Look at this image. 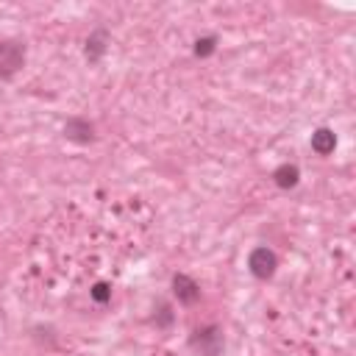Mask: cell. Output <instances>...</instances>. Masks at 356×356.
Returning a JSON list of instances; mask_svg holds the SVG:
<instances>
[{
  "label": "cell",
  "mask_w": 356,
  "mask_h": 356,
  "mask_svg": "<svg viewBox=\"0 0 356 356\" xmlns=\"http://www.w3.org/2000/svg\"><path fill=\"white\" fill-rule=\"evenodd\" d=\"M273 178H275V184L278 186H295L298 184V167L295 164H281L275 172H273Z\"/></svg>",
  "instance_id": "cell-5"
},
{
  "label": "cell",
  "mask_w": 356,
  "mask_h": 356,
  "mask_svg": "<svg viewBox=\"0 0 356 356\" xmlns=\"http://www.w3.org/2000/svg\"><path fill=\"white\" fill-rule=\"evenodd\" d=\"M248 267H250V273L256 278H270L273 270H275V253L267 250V248H256L250 253V259H248Z\"/></svg>",
  "instance_id": "cell-2"
},
{
  "label": "cell",
  "mask_w": 356,
  "mask_h": 356,
  "mask_svg": "<svg viewBox=\"0 0 356 356\" xmlns=\"http://www.w3.org/2000/svg\"><path fill=\"white\" fill-rule=\"evenodd\" d=\"M172 286H175V295H178L184 303H192V300L197 298V286H195V281L186 278V275H175V278H172Z\"/></svg>",
  "instance_id": "cell-3"
},
{
  "label": "cell",
  "mask_w": 356,
  "mask_h": 356,
  "mask_svg": "<svg viewBox=\"0 0 356 356\" xmlns=\"http://www.w3.org/2000/svg\"><path fill=\"white\" fill-rule=\"evenodd\" d=\"M334 145H337V139H334V134H331L328 128H320L317 134H312V147H314L320 156L331 153V150H334Z\"/></svg>",
  "instance_id": "cell-4"
},
{
  "label": "cell",
  "mask_w": 356,
  "mask_h": 356,
  "mask_svg": "<svg viewBox=\"0 0 356 356\" xmlns=\"http://www.w3.org/2000/svg\"><path fill=\"white\" fill-rule=\"evenodd\" d=\"M22 58H25L22 44L19 42H11V39H3L0 42V78L14 75L19 70V64H22Z\"/></svg>",
  "instance_id": "cell-1"
},
{
  "label": "cell",
  "mask_w": 356,
  "mask_h": 356,
  "mask_svg": "<svg viewBox=\"0 0 356 356\" xmlns=\"http://www.w3.org/2000/svg\"><path fill=\"white\" fill-rule=\"evenodd\" d=\"M92 295H95V300H106V298H108V292H106V286H103V284H97Z\"/></svg>",
  "instance_id": "cell-7"
},
{
  "label": "cell",
  "mask_w": 356,
  "mask_h": 356,
  "mask_svg": "<svg viewBox=\"0 0 356 356\" xmlns=\"http://www.w3.org/2000/svg\"><path fill=\"white\" fill-rule=\"evenodd\" d=\"M211 50H214V39H200V42H197V47H195V53H197V56H209Z\"/></svg>",
  "instance_id": "cell-6"
}]
</instances>
